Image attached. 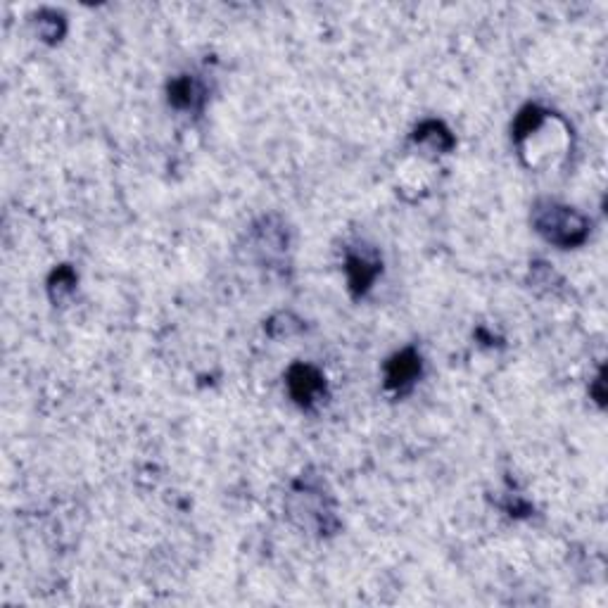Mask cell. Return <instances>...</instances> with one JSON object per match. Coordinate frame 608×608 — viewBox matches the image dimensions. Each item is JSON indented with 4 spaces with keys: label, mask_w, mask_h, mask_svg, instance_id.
I'll use <instances>...</instances> for the list:
<instances>
[{
    "label": "cell",
    "mask_w": 608,
    "mask_h": 608,
    "mask_svg": "<svg viewBox=\"0 0 608 608\" xmlns=\"http://www.w3.org/2000/svg\"><path fill=\"white\" fill-rule=\"evenodd\" d=\"M532 226L551 245L563 250L578 247L589 236V219L578 209L561 205L556 200H537L532 207Z\"/></svg>",
    "instance_id": "cell-1"
},
{
    "label": "cell",
    "mask_w": 608,
    "mask_h": 608,
    "mask_svg": "<svg viewBox=\"0 0 608 608\" xmlns=\"http://www.w3.org/2000/svg\"><path fill=\"white\" fill-rule=\"evenodd\" d=\"M423 371V359L414 347H407V350L392 354V357L385 361V390L395 392V395H407V392L414 390L416 380L421 378Z\"/></svg>",
    "instance_id": "cell-3"
},
{
    "label": "cell",
    "mask_w": 608,
    "mask_h": 608,
    "mask_svg": "<svg viewBox=\"0 0 608 608\" xmlns=\"http://www.w3.org/2000/svg\"><path fill=\"white\" fill-rule=\"evenodd\" d=\"M167 95L169 105L181 112H202V107L207 103V88L193 74H181L174 81H169Z\"/></svg>",
    "instance_id": "cell-5"
},
{
    "label": "cell",
    "mask_w": 608,
    "mask_h": 608,
    "mask_svg": "<svg viewBox=\"0 0 608 608\" xmlns=\"http://www.w3.org/2000/svg\"><path fill=\"white\" fill-rule=\"evenodd\" d=\"M411 141H414L416 145H421L423 150L433 152V155H442V152L454 150V145H456V138L452 136V131H449L442 122H435V119L416 126Z\"/></svg>",
    "instance_id": "cell-6"
},
{
    "label": "cell",
    "mask_w": 608,
    "mask_h": 608,
    "mask_svg": "<svg viewBox=\"0 0 608 608\" xmlns=\"http://www.w3.org/2000/svg\"><path fill=\"white\" fill-rule=\"evenodd\" d=\"M36 27H38V36H41L43 41L57 43L62 36H65L67 22H65V17L60 15V12L43 10L36 15Z\"/></svg>",
    "instance_id": "cell-8"
},
{
    "label": "cell",
    "mask_w": 608,
    "mask_h": 608,
    "mask_svg": "<svg viewBox=\"0 0 608 608\" xmlns=\"http://www.w3.org/2000/svg\"><path fill=\"white\" fill-rule=\"evenodd\" d=\"M285 385L293 402L304 411H312L326 397V376L316 366L302 364V361H297L285 373Z\"/></svg>",
    "instance_id": "cell-2"
},
{
    "label": "cell",
    "mask_w": 608,
    "mask_h": 608,
    "mask_svg": "<svg viewBox=\"0 0 608 608\" xmlns=\"http://www.w3.org/2000/svg\"><path fill=\"white\" fill-rule=\"evenodd\" d=\"M383 271V262L369 252H347L345 257V274L350 283V293L354 297H364L376 283V278Z\"/></svg>",
    "instance_id": "cell-4"
},
{
    "label": "cell",
    "mask_w": 608,
    "mask_h": 608,
    "mask_svg": "<svg viewBox=\"0 0 608 608\" xmlns=\"http://www.w3.org/2000/svg\"><path fill=\"white\" fill-rule=\"evenodd\" d=\"M76 281H79V278H76L72 266H67V264L57 266V269L48 278V295H50V300H53L55 304L67 302L69 297L74 295Z\"/></svg>",
    "instance_id": "cell-7"
}]
</instances>
